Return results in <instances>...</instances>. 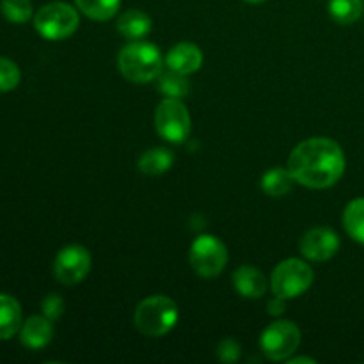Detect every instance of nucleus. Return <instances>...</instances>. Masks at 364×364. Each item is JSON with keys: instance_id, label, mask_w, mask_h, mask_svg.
Here are the masks:
<instances>
[{"instance_id": "1", "label": "nucleus", "mask_w": 364, "mask_h": 364, "mask_svg": "<svg viewBox=\"0 0 364 364\" xmlns=\"http://www.w3.org/2000/svg\"><path fill=\"white\" fill-rule=\"evenodd\" d=\"M288 171L304 187L329 188L345 173L343 149L336 141L327 137L302 141L288 159Z\"/></svg>"}, {"instance_id": "22", "label": "nucleus", "mask_w": 364, "mask_h": 364, "mask_svg": "<svg viewBox=\"0 0 364 364\" xmlns=\"http://www.w3.org/2000/svg\"><path fill=\"white\" fill-rule=\"evenodd\" d=\"M2 14L11 23H27L32 18L31 0H2Z\"/></svg>"}, {"instance_id": "6", "label": "nucleus", "mask_w": 364, "mask_h": 364, "mask_svg": "<svg viewBox=\"0 0 364 364\" xmlns=\"http://www.w3.org/2000/svg\"><path fill=\"white\" fill-rule=\"evenodd\" d=\"M155 128L159 135L173 144H181L191 134V114L181 100L166 98L155 110Z\"/></svg>"}, {"instance_id": "17", "label": "nucleus", "mask_w": 364, "mask_h": 364, "mask_svg": "<svg viewBox=\"0 0 364 364\" xmlns=\"http://www.w3.org/2000/svg\"><path fill=\"white\" fill-rule=\"evenodd\" d=\"M294 176L290 174L288 169H270L269 173L263 174L262 178V188L267 196H272V198H281V196H287L288 192L294 187Z\"/></svg>"}, {"instance_id": "24", "label": "nucleus", "mask_w": 364, "mask_h": 364, "mask_svg": "<svg viewBox=\"0 0 364 364\" xmlns=\"http://www.w3.org/2000/svg\"><path fill=\"white\" fill-rule=\"evenodd\" d=\"M41 308H43V315H45L48 320H52V322H55V320L63 315L64 301L59 297V295L52 294L48 295V297L43 299Z\"/></svg>"}, {"instance_id": "21", "label": "nucleus", "mask_w": 364, "mask_h": 364, "mask_svg": "<svg viewBox=\"0 0 364 364\" xmlns=\"http://www.w3.org/2000/svg\"><path fill=\"white\" fill-rule=\"evenodd\" d=\"M329 13L334 21L350 25L363 14V0H329Z\"/></svg>"}, {"instance_id": "5", "label": "nucleus", "mask_w": 364, "mask_h": 364, "mask_svg": "<svg viewBox=\"0 0 364 364\" xmlns=\"http://www.w3.org/2000/svg\"><path fill=\"white\" fill-rule=\"evenodd\" d=\"M313 284V270L306 262L297 258H290L281 262L274 269L270 288L276 297L294 299L304 294Z\"/></svg>"}, {"instance_id": "14", "label": "nucleus", "mask_w": 364, "mask_h": 364, "mask_svg": "<svg viewBox=\"0 0 364 364\" xmlns=\"http://www.w3.org/2000/svg\"><path fill=\"white\" fill-rule=\"evenodd\" d=\"M21 306L14 297L0 294V341L11 340L21 329Z\"/></svg>"}, {"instance_id": "25", "label": "nucleus", "mask_w": 364, "mask_h": 364, "mask_svg": "<svg viewBox=\"0 0 364 364\" xmlns=\"http://www.w3.org/2000/svg\"><path fill=\"white\" fill-rule=\"evenodd\" d=\"M217 354H219V359L223 363H235L240 358V345L235 340H231V338H228V340L220 341Z\"/></svg>"}, {"instance_id": "18", "label": "nucleus", "mask_w": 364, "mask_h": 364, "mask_svg": "<svg viewBox=\"0 0 364 364\" xmlns=\"http://www.w3.org/2000/svg\"><path fill=\"white\" fill-rule=\"evenodd\" d=\"M343 226L355 242L364 245V198L348 203L343 212Z\"/></svg>"}, {"instance_id": "8", "label": "nucleus", "mask_w": 364, "mask_h": 364, "mask_svg": "<svg viewBox=\"0 0 364 364\" xmlns=\"http://www.w3.org/2000/svg\"><path fill=\"white\" fill-rule=\"evenodd\" d=\"M259 345L270 361H284L301 345V331L290 320H279L263 331Z\"/></svg>"}, {"instance_id": "13", "label": "nucleus", "mask_w": 364, "mask_h": 364, "mask_svg": "<svg viewBox=\"0 0 364 364\" xmlns=\"http://www.w3.org/2000/svg\"><path fill=\"white\" fill-rule=\"evenodd\" d=\"M233 287L242 297L259 299L267 294V277L251 265H242L233 274Z\"/></svg>"}, {"instance_id": "15", "label": "nucleus", "mask_w": 364, "mask_h": 364, "mask_svg": "<svg viewBox=\"0 0 364 364\" xmlns=\"http://www.w3.org/2000/svg\"><path fill=\"white\" fill-rule=\"evenodd\" d=\"M117 32L130 41H141L151 32V18L139 9L127 11L117 20Z\"/></svg>"}, {"instance_id": "12", "label": "nucleus", "mask_w": 364, "mask_h": 364, "mask_svg": "<svg viewBox=\"0 0 364 364\" xmlns=\"http://www.w3.org/2000/svg\"><path fill=\"white\" fill-rule=\"evenodd\" d=\"M53 338V326L52 320L43 316H31L21 323L20 340L31 350H39L45 348Z\"/></svg>"}, {"instance_id": "27", "label": "nucleus", "mask_w": 364, "mask_h": 364, "mask_svg": "<svg viewBox=\"0 0 364 364\" xmlns=\"http://www.w3.org/2000/svg\"><path fill=\"white\" fill-rule=\"evenodd\" d=\"M301 363L315 364L316 361H315V359H311V358H295V359H291V361H290V364H301Z\"/></svg>"}, {"instance_id": "4", "label": "nucleus", "mask_w": 364, "mask_h": 364, "mask_svg": "<svg viewBox=\"0 0 364 364\" xmlns=\"http://www.w3.org/2000/svg\"><path fill=\"white\" fill-rule=\"evenodd\" d=\"M80 23L77 9L66 2H50L34 16V27L48 41H60L73 34Z\"/></svg>"}, {"instance_id": "26", "label": "nucleus", "mask_w": 364, "mask_h": 364, "mask_svg": "<svg viewBox=\"0 0 364 364\" xmlns=\"http://www.w3.org/2000/svg\"><path fill=\"white\" fill-rule=\"evenodd\" d=\"M267 311H269L270 315H281V313L284 311V299L274 295V299L269 302V306H267Z\"/></svg>"}, {"instance_id": "7", "label": "nucleus", "mask_w": 364, "mask_h": 364, "mask_svg": "<svg viewBox=\"0 0 364 364\" xmlns=\"http://www.w3.org/2000/svg\"><path fill=\"white\" fill-rule=\"evenodd\" d=\"M191 265L201 277H217L228 263V249L223 240L213 235H201L192 242Z\"/></svg>"}, {"instance_id": "11", "label": "nucleus", "mask_w": 364, "mask_h": 364, "mask_svg": "<svg viewBox=\"0 0 364 364\" xmlns=\"http://www.w3.org/2000/svg\"><path fill=\"white\" fill-rule=\"evenodd\" d=\"M164 64L180 75L196 73L203 64V52L194 43H178L169 50Z\"/></svg>"}, {"instance_id": "2", "label": "nucleus", "mask_w": 364, "mask_h": 364, "mask_svg": "<svg viewBox=\"0 0 364 364\" xmlns=\"http://www.w3.org/2000/svg\"><path fill=\"white\" fill-rule=\"evenodd\" d=\"M119 71L134 84H148L160 77L164 66L159 46L148 41H132L123 46L117 57Z\"/></svg>"}, {"instance_id": "20", "label": "nucleus", "mask_w": 364, "mask_h": 364, "mask_svg": "<svg viewBox=\"0 0 364 364\" xmlns=\"http://www.w3.org/2000/svg\"><path fill=\"white\" fill-rule=\"evenodd\" d=\"M159 89L166 98L181 100L191 91V84L187 80V75H180L169 70L167 73H160Z\"/></svg>"}, {"instance_id": "10", "label": "nucleus", "mask_w": 364, "mask_h": 364, "mask_svg": "<svg viewBox=\"0 0 364 364\" xmlns=\"http://www.w3.org/2000/svg\"><path fill=\"white\" fill-rule=\"evenodd\" d=\"M301 252L309 262H327L340 249V238L331 228H313L301 238Z\"/></svg>"}, {"instance_id": "28", "label": "nucleus", "mask_w": 364, "mask_h": 364, "mask_svg": "<svg viewBox=\"0 0 364 364\" xmlns=\"http://www.w3.org/2000/svg\"><path fill=\"white\" fill-rule=\"evenodd\" d=\"M245 2H249V4H262V2H265V0H245Z\"/></svg>"}, {"instance_id": "3", "label": "nucleus", "mask_w": 364, "mask_h": 364, "mask_svg": "<svg viewBox=\"0 0 364 364\" xmlns=\"http://www.w3.org/2000/svg\"><path fill=\"white\" fill-rule=\"evenodd\" d=\"M178 306L166 295H153L144 299L135 309L134 322L141 334L149 338L166 336L178 323Z\"/></svg>"}, {"instance_id": "19", "label": "nucleus", "mask_w": 364, "mask_h": 364, "mask_svg": "<svg viewBox=\"0 0 364 364\" xmlns=\"http://www.w3.org/2000/svg\"><path fill=\"white\" fill-rule=\"evenodd\" d=\"M75 4L91 20L107 21L116 16L121 0H75Z\"/></svg>"}, {"instance_id": "16", "label": "nucleus", "mask_w": 364, "mask_h": 364, "mask_svg": "<svg viewBox=\"0 0 364 364\" xmlns=\"http://www.w3.org/2000/svg\"><path fill=\"white\" fill-rule=\"evenodd\" d=\"M174 155L166 148H153L148 149L139 159L137 167L141 173L148 174V176H159L169 171L173 167Z\"/></svg>"}, {"instance_id": "9", "label": "nucleus", "mask_w": 364, "mask_h": 364, "mask_svg": "<svg viewBox=\"0 0 364 364\" xmlns=\"http://www.w3.org/2000/svg\"><path fill=\"white\" fill-rule=\"evenodd\" d=\"M91 270V255L82 245H66L53 262V276L59 283L73 287L84 281Z\"/></svg>"}, {"instance_id": "23", "label": "nucleus", "mask_w": 364, "mask_h": 364, "mask_svg": "<svg viewBox=\"0 0 364 364\" xmlns=\"http://www.w3.org/2000/svg\"><path fill=\"white\" fill-rule=\"evenodd\" d=\"M21 80V71L16 66V63L0 57V91H13L18 87Z\"/></svg>"}]
</instances>
